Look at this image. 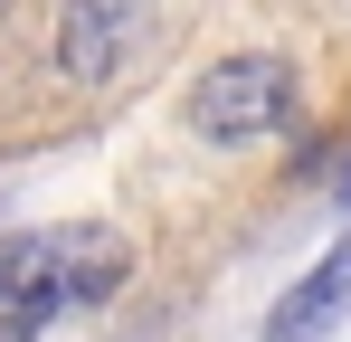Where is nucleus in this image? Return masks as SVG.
<instances>
[{
    "label": "nucleus",
    "instance_id": "f03ea898",
    "mask_svg": "<svg viewBox=\"0 0 351 342\" xmlns=\"http://www.w3.org/2000/svg\"><path fill=\"white\" fill-rule=\"evenodd\" d=\"M190 124L209 143H256V133H285L294 124V67L266 48L247 57H219L199 86H190Z\"/></svg>",
    "mask_w": 351,
    "mask_h": 342
},
{
    "label": "nucleus",
    "instance_id": "39448f33",
    "mask_svg": "<svg viewBox=\"0 0 351 342\" xmlns=\"http://www.w3.org/2000/svg\"><path fill=\"white\" fill-rule=\"evenodd\" d=\"M342 209H351V171H342Z\"/></svg>",
    "mask_w": 351,
    "mask_h": 342
},
{
    "label": "nucleus",
    "instance_id": "7ed1b4c3",
    "mask_svg": "<svg viewBox=\"0 0 351 342\" xmlns=\"http://www.w3.org/2000/svg\"><path fill=\"white\" fill-rule=\"evenodd\" d=\"M342 304H351V238L323 247V257L285 285V304L266 314V342H323L332 323H342Z\"/></svg>",
    "mask_w": 351,
    "mask_h": 342
},
{
    "label": "nucleus",
    "instance_id": "20e7f679",
    "mask_svg": "<svg viewBox=\"0 0 351 342\" xmlns=\"http://www.w3.org/2000/svg\"><path fill=\"white\" fill-rule=\"evenodd\" d=\"M133 29V0H66V38H76V76H105L114 67V38Z\"/></svg>",
    "mask_w": 351,
    "mask_h": 342
},
{
    "label": "nucleus",
    "instance_id": "f257e3e1",
    "mask_svg": "<svg viewBox=\"0 0 351 342\" xmlns=\"http://www.w3.org/2000/svg\"><path fill=\"white\" fill-rule=\"evenodd\" d=\"M133 276V238L105 219H58L0 238V342H38L48 323L105 304Z\"/></svg>",
    "mask_w": 351,
    "mask_h": 342
}]
</instances>
